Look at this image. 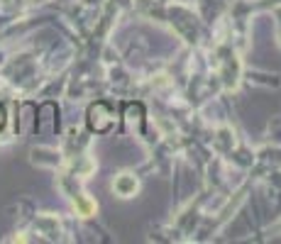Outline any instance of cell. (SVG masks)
I'll use <instances>...</instances> for the list:
<instances>
[{"instance_id": "obj_1", "label": "cell", "mask_w": 281, "mask_h": 244, "mask_svg": "<svg viewBox=\"0 0 281 244\" xmlns=\"http://www.w3.org/2000/svg\"><path fill=\"white\" fill-rule=\"evenodd\" d=\"M112 188L118 190L123 198H130V196H135L137 190V178L130 176V174H123V176L115 178V183H112Z\"/></svg>"}]
</instances>
